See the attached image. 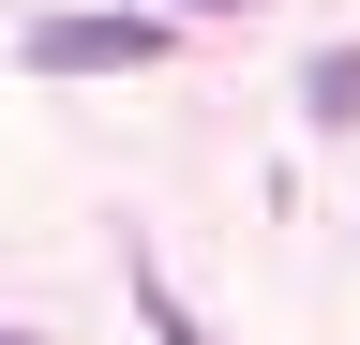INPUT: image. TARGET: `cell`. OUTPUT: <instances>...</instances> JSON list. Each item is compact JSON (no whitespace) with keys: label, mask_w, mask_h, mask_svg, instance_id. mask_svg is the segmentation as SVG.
Listing matches in <instances>:
<instances>
[{"label":"cell","mask_w":360,"mask_h":345,"mask_svg":"<svg viewBox=\"0 0 360 345\" xmlns=\"http://www.w3.org/2000/svg\"><path fill=\"white\" fill-rule=\"evenodd\" d=\"M15 60L30 75H135V60H165V15H45V30H15Z\"/></svg>","instance_id":"6da1fadb"},{"label":"cell","mask_w":360,"mask_h":345,"mask_svg":"<svg viewBox=\"0 0 360 345\" xmlns=\"http://www.w3.org/2000/svg\"><path fill=\"white\" fill-rule=\"evenodd\" d=\"M0 345H45V330H0Z\"/></svg>","instance_id":"5b68a950"},{"label":"cell","mask_w":360,"mask_h":345,"mask_svg":"<svg viewBox=\"0 0 360 345\" xmlns=\"http://www.w3.org/2000/svg\"><path fill=\"white\" fill-rule=\"evenodd\" d=\"M300 105H315V120H360V60L330 46V60H315V75H300Z\"/></svg>","instance_id":"3957f363"},{"label":"cell","mask_w":360,"mask_h":345,"mask_svg":"<svg viewBox=\"0 0 360 345\" xmlns=\"http://www.w3.org/2000/svg\"><path fill=\"white\" fill-rule=\"evenodd\" d=\"M165 15H255V0H165Z\"/></svg>","instance_id":"277c9868"},{"label":"cell","mask_w":360,"mask_h":345,"mask_svg":"<svg viewBox=\"0 0 360 345\" xmlns=\"http://www.w3.org/2000/svg\"><path fill=\"white\" fill-rule=\"evenodd\" d=\"M135 315H150V345H210V330H195V300H180L165 271H135Z\"/></svg>","instance_id":"7a4b0ae2"}]
</instances>
